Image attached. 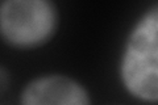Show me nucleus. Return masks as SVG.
Segmentation results:
<instances>
[{"label":"nucleus","instance_id":"f03ea898","mask_svg":"<svg viewBox=\"0 0 158 105\" xmlns=\"http://www.w3.org/2000/svg\"><path fill=\"white\" fill-rule=\"evenodd\" d=\"M59 11L49 0H6L0 3V39L16 50H34L56 36Z\"/></svg>","mask_w":158,"mask_h":105},{"label":"nucleus","instance_id":"20e7f679","mask_svg":"<svg viewBox=\"0 0 158 105\" xmlns=\"http://www.w3.org/2000/svg\"><path fill=\"white\" fill-rule=\"evenodd\" d=\"M9 86H11V75L6 67L0 64V96H3L8 91Z\"/></svg>","mask_w":158,"mask_h":105},{"label":"nucleus","instance_id":"f257e3e1","mask_svg":"<svg viewBox=\"0 0 158 105\" xmlns=\"http://www.w3.org/2000/svg\"><path fill=\"white\" fill-rule=\"evenodd\" d=\"M120 80L132 97L158 100V6L146 9L127 37L120 61Z\"/></svg>","mask_w":158,"mask_h":105},{"label":"nucleus","instance_id":"7ed1b4c3","mask_svg":"<svg viewBox=\"0 0 158 105\" xmlns=\"http://www.w3.org/2000/svg\"><path fill=\"white\" fill-rule=\"evenodd\" d=\"M20 105H91V96L77 79L65 74H48L25 84Z\"/></svg>","mask_w":158,"mask_h":105}]
</instances>
